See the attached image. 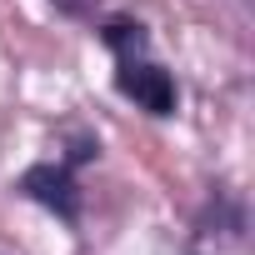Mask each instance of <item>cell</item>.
<instances>
[{"label": "cell", "mask_w": 255, "mask_h": 255, "mask_svg": "<svg viewBox=\"0 0 255 255\" xmlns=\"http://www.w3.org/2000/svg\"><path fill=\"white\" fill-rule=\"evenodd\" d=\"M20 195H30L35 205L55 210L60 220H75V215H80V185H75L70 165H50V160L30 165V170L20 175Z\"/></svg>", "instance_id": "2"}, {"label": "cell", "mask_w": 255, "mask_h": 255, "mask_svg": "<svg viewBox=\"0 0 255 255\" xmlns=\"http://www.w3.org/2000/svg\"><path fill=\"white\" fill-rule=\"evenodd\" d=\"M100 40L115 50V60H130V55H145V50H150L145 25H140V20H125V15L105 20V25H100Z\"/></svg>", "instance_id": "3"}, {"label": "cell", "mask_w": 255, "mask_h": 255, "mask_svg": "<svg viewBox=\"0 0 255 255\" xmlns=\"http://www.w3.org/2000/svg\"><path fill=\"white\" fill-rule=\"evenodd\" d=\"M115 85H120L125 100H135L145 115H175V80H170V70H160L150 55L120 60Z\"/></svg>", "instance_id": "1"}]
</instances>
